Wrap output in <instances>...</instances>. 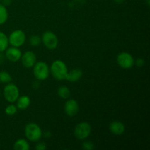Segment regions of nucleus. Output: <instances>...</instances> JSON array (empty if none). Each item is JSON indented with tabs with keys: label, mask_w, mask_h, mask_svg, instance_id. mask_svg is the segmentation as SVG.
Returning <instances> with one entry per match:
<instances>
[{
	"label": "nucleus",
	"mask_w": 150,
	"mask_h": 150,
	"mask_svg": "<svg viewBox=\"0 0 150 150\" xmlns=\"http://www.w3.org/2000/svg\"><path fill=\"white\" fill-rule=\"evenodd\" d=\"M68 69L65 63L60 59L54 61L50 67V73L55 79L58 81L65 80Z\"/></svg>",
	"instance_id": "f257e3e1"
},
{
	"label": "nucleus",
	"mask_w": 150,
	"mask_h": 150,
	"mask_svg": "<svg viewBox=\"0 0 150 150\" xmlns=\"http://www.w3.org/2000/svg\"><path fill=\"white\" fill-rule=\"evenodd\" d=\"M24 134L26 139L32 142H39L42 136V129L36 123H28L24 128Z\"/></svg>",
	"instance_id": "f03ea898"
},
{
	"label": "nucleus",
	"mask_w": 150,
	"mask_h": 150,
	"mask_svg": "<svg viewBox=\"0 0 150 150\" xmlns=\"http://www.w3.org/2000/svg\"><path fill=\"white\" fill-rule=\"evenodd\" d=\"M33 74L39 81L46 80L50 76V67L45 62H37L33 66Z\"/></svg>",
	"instance_id": "7ed1b4c3"
},
{
	"label": "nucleus",
	"mask_w": 150,
	"mask_h": 150,
	"mask_svg": "<svg viewBox=\"0 0 150 150\" xmlns=\"http://www.w3.org/2000/svg\"><path fill=\"white\" fill-rule=\"evenodd\" d=\"M92 127L90 124L86 122H82L76 125L74 129V136L77 139L80 141L85 140L91 134Z\"/></svg>",
	"instance_id": "20e7f679"
},
{
	"label": "nucleus",
	"mask_w": 150,
	"mask_h": 150,
	"mask_svg": "<svg viewBox=\"0 0 150 150\" xmlns=\"http://www.w3.org/2000/svg\"><path fill=\"white\" fill-rule=\"evenodd\" d=\"M3 95L4 99L10 103H16V100L20 96L18 87L14 83H7L3 89Z\"/></svg>",
	"instance_id": "39448f33"
},
{
	"label": "nucleus",
	"mask_w": 150,
	"mask_h": 150,
	"mask_svg": "<svg viewBox=\"0 0 150 150\" xmlns=\"http://www.w3.org/2000/svg\"><path fill=\"white\" fill-rule=\"evenodd\" d=\"M26 39V37L25 32L21 29H16V30L13 31L9 35V45H10L11 46L19 48L25 43Z\"/></svg>",
	"instance_id": "423d86ee"
},
{
	"label": "nucleus",
	"mask_w": 150,
	"mask_h": 150,
	"mask_svg": "<svg viewBox=\"0 0 150 150\" xmlns=\"http://www.w3.org/2000/svg\"><path fill=\"white\" fill-rule=\"evenodd\" d=\"M41 40H42V42L44 46L49 50H54L58 46V37L54 32L51 31H46L43 32L41 37Z\"/></svg>",
	"instance_id": "0eeeda50"
},
{
	"label": "nucleus",
	"mask_w": 150,
	"mask_h": 150,
	"mask_svg": "<svg viewBox=\"0 0 150 150\" xmlns=\"http://www.w3.org/2000/svg\"><path fill=\"white\" fill-rule=\"evenodd\" d=\"M135 59L133 56L128 52H120L117 57V62L122 69H130L134 65Z\"/></svg>",
	"instance_id": "6e6552de"
},
{
	"label": "nucleus",
	"mask_w": 150,
	"mask_h": 150,
	"mask_svg": "<svg viewBox=\"0 0 150 150\" xmlns=\"http://www.w3.org/2000/svg\"><path fill=\"white\" fill-rule=\"evenodd\" d=\"M64 111L67 117H73L77 115L79 111V104L74 99H67L64 105Z\"/></svg>",
	"instance_id": "1a4fd4ad"
},
{
	"label": "nucleus",
	"mask_w": 150,
	"mask_h": 150,
	"mask_svg": "<svg viewBox=\"0 0 150 150\" xmlns=\"http://www.w3.org/2000/svg\"><path fill=\"white\" fill-rule=\"evenodd\" d=\"M23 67L26 68H32L37 62V57L33 51H26L22 54L21 59Z\"/></svg>",
	"instance_id": "9d476101"
},
{
	"label": "nucleus",
	"mask_w": 150,
	"mask_h": 150,
	"mask_svg": "<svg viewBox=\"0 0 150 150\" xmlns=\"http://www.w3.org/2000/svg\"><path fill=\"white\" fill-rule=\"evenodd\" d=\"M4 51H5L4 57L7 58V60H9L11 62H18L21 59L22 52L19 49V48L13 46L10 47V48L7 47V48Z\"/></svg>",
	"instance_id": "9b49d317"
},
{
	"label": "nucleus",
	"mask_w": 150,
	"mask_h": 150,
	"mask_svg": "<svg viewBox=\"0 0 150 150\" xmlns=\"http://www.w3.org/2000/svg\"><path fill=\"white\" fill-rule=\"evenodd\" d=\"M109 130L112 134L115 136H120V135H122L125 131V126L122 122L115 120L110 123Z\"/></svg>",
	"instance_id": "f8f14e48"
},
{
	"label": "nucleus",
	"mask_w": 150,
	"mask_h": 150,
	"mask_svg": "<svg viewBox=\"0 0 150 150\" xmlns=\"http://www.w3.org/2000/svg\"><path fill=\"white\" fill-rule=\"evenodd\" d=\"M16 107L18 109L21 110V111H24V110L27 109L29 107L31 104V99L29 96L27 95H21L16 100Z\"/></svg>",
	"instance_id": "ddd939ff"
},
{
	"label": "nucleus",
	"mask_w": 150,
	"mask_h": 150,
	"mask_svg": "<svg viewBox=\"0 0 150 150\" xmlns=\"http://www.w3.org/2000/svg\"><path fill=\"white\" fill-rule=\"evenodd\" d=\"M82 76H83V71L81 70V69L76 68L67 73L65 80L68 81L69 82L74 83V82L79 81L81 79Z\"/></svg>",
	"instance_id": "4468645a"
},
{
	"label": "nucleus",
	"mask_w": 150,
	"mask_h": 150,
	"mask_svg": "<svg viewBox=\"0 0 150 150\" xmlns=\"http://www.w3.org/2000/svg\"><path fill=\"white\" fill-rule=\"evenodd\" d=\"M13 149L15 150H29L30 145L27 140L23 139H19L15 142L13 144Z\"/></svg>",
	"instance_id": "2eb2a0df"
},
{
	"label": "nucleus",
	"mask_w": 150,
	"mask_h": 150,
	"mask_svg": "<svg viewBox=\"0 0 150 150\" xmlns=\"http://www.w3.org/2000/svg\"><path fill=\"white\" fill-rule=\"evenodd\" d=\"M57 95L60 98L67 100L70 97L71 92L70 89L66 86H60L57 89Z\"/></svg>",
	"instance_id": "dca6fc26"
},
{
	"label": "nucleus",
	"mask_w": 150,
	"mask_h": 150,
	"mask_svg": "<svg viewBox=\"0 0 150 150\" xmlns=\"http://www.w3.org/2000/svg\"><path fill=\"white\" fill-rule=\"evenodd\" d=\"M9 45L8 37L3 32L0 31V53L5 51Z\"/></svg>",
	"instance_id": "f3484780"
},
{
	"label": "nucleus",
	"mask_w": 150,
	"mask_h": 150,
	"mask_svg": "<svg viewBox=\"0 0 150 150\" xmlns=\"http://www.w3.org/2000/svg\"><path fill=\"white\" fill-rule=\"evenodd\" d=\"M9 14L6 6L0 3V25H3L7 22Z\"/></svg>",
	"instance_id": "a211bd4d"
},
{
	"label": "nucleus",
	"mask_w": 150,
	"mask_h": 150,
	"mask_svg": "<svg viewBox=\"0 0 150 150\" xmlns=\"http://www.w3.org/2000/svg\"><path fill=\"white\" fill-rule=\"evenodd\" d=\"M12 81V76L7 71H0V82L2 83H10Z\"/></svg>",
	"instance_id": "6ab92c4d"
},
{
	"label": "nucleus",
	"mask_w": 150,
	"mask_h": 150,
	"mask_svg": "<svg viewBox=\"0 0 150 150\" xmlns=\"http://www.w3.org/2000/svg\"><path fill=\"white\" fill-rule=\"evenodd\" d=\"M18 110V108L16 107V105L12 103L9 104V105L6 107L5 109H4V112H5V114H7V115L13 116L17 113Z\"/></svg>",
	"instance_id": "aec40b11"
},
{
	"label": "nucleus",
	"mask_w": 150,
	"mask_h": 150,
	"mask_svg": "<svg viewBox=\"0 0 150 150\" xmlns=\"http://www.w3.org/2000/svg\"><path fill=\"white\" fill-rule=\"evenodd\" d=\"M41 42H42V40H41V37H40L39 35H32L29 38V43L32 46H38L40 45Z\"/></svg>",
	"instance_id": "412c9836"
},
{
	"label": "nucleus",
	"mask_w": 150,
	"mask_h": 150,
	"mask_svg": "<svg viewBox=\"0 0 150 150\" xmlns=\"http://www.w3.org/2000/svg\"><path fill=\"white\" fill-rule=\"evenodd\" d=\"M82 147L84 150H92L95 149V144L90 141H85L82 144Z\"/></svg>",
	"instance_id": "4be33fe9"
},
{
	"label": "nucleus",
	"mask_w": 150,
	"mask_h": 150,
	"mask_svg": "<svg viewBox=\"0 0 150 150\" xmlns=\"http://www.w3.org/2000/svg\"><path fill=\"white\" fill-rule=\"evenodd\" d=\"M47 149V146L45 143L44 142H39L35 146V149L36 150H45Z\"/></svg>",
	"instance_id": "5701e85b"
},
{
	"label": "nucleus",
	"mask_w": 150,
	"mask_h": 150,
	"mask_svg": "<svg viewBox=\"0 0 150 150\" xmlns=\"http://www.w3.org/2000/svg\"><path fill=\"white\" fill-rule=\"evenodd\" d=\"M144 64H145L144 60L142 58L137 59L135 60L134 62V64H136L137 67H142V66L144 65Z\"/></svg>",
	"instance_id": "b1692460"
},
{
	"label": "nucleus",
	"mask_w": 150,
	"mask_h": 150,
	"mask_svg": "<svg viewBox=\"0 0 150 150\" xmlns=\"http://www.w3.org/2000/svg\"><path fill=\"white\" fill-rule=\"evenodd\" d=\"M1 4H4V6H7L10 5L12 2V0H1Z\"/></svg>",
	"instance_id": "393cba45"
},
{
	"label": "nucleus",
	"mask_w": 150,
	"mask_h": 150,
	"mask_svg": "<svg viewBox=\"0 0 150 150\" xmlns=\"http://www.w3.org/2000/svg\"><path fill=\"white\" fill-rule=\"evenodd\" d=\"M32 87L35 88V89H38V88H39L40 87L39 81L37 80L36 81L33 82V83H32Z\"/></svg>",
	"instance_id": "a878e982"
},
{
	"label": "nucleus",
	"mask_w": 150,
	"mask_h": 150,
	"mask_svg": "<svg viewBox=\"0 0 150 150\" xmlns=\"http://www.w3.org/2000/svg\"><path fill=\"white\" fill-rule=\"evenodd\" d=\"M125 0H114V1L115 3H117V4H122L123 2H124Z\"/></svg>",
	"instance_id": "bb28decb"
},
{
	"label": "nucleus",
	"mask_w": 150,
	"mask_h": 150,
	"mask_svg": "<svg viewBox=\"0 0 150 150\" xmlns=\"http://www.w3.org/2000/svg\"><path fill=\"white\" fill-rule=\"evenodd\" d=\"M44 136H45L46 138H48V137H50V136H51V133H50V132L47 131V132H45V135H44Z\"/></svg>",
	"instance_id": "cd10ccee"
},
{
	"label": "nucleus",
	"mask_w": 150,
	"mask_h": 150,
	"mask_svg": "<svg viewBox=\"0 0 150 150\" xmlns=\"http://www.w3.org/2000/svg\"><path fill=\"white\" fill-rule=\"evenodd\" d=\"M0 146H1V144H0Z\"/></svg>",
	"instance_id": "c85d7f7f"
},
{
	"label": "nucleus",
	"mask_w": 150,
	"mask_h": 150,
	"mask_svg": "<svg viewBox=\"0 0 150 150\" xmlns=\"http://www.w3.org/2000/svg\"><path fill=\"white\" fill-rule=\"evenodd\" d=\"M0 95H1V92H0Z\"/></svg>",
	"instance_id": "c756f323"
},
{
	"label": "nucleus",
	"mask_w": 150,
	"mask_h": 150,
	"mask_svg": "<svg viewBox=\"0 0 150 150\" xmlns=\"http://www.w3.org/2000/svg\"><path fill=\"white\" fill-rule=\"evenodd\" d=\"M0 2H1V0H0Z\"/></svg>",
	"instance_id": "7c9ffc66"
}]
</instances>
